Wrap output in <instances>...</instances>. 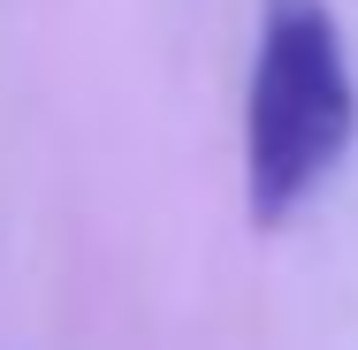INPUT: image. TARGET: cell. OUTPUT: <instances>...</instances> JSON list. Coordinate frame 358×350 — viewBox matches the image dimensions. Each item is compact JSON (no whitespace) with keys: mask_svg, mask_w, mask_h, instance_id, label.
I'll return each instance as SVG.
<instances>
[{"mask_svg":"<svg viewBox=\"0 0 358 350\" xmlns=\"http://www.w3.org/2000/svg\"><path fill=\"white\" fill-rule=\"evenodd\" d=\"M358 130V92L343 61V31L328 0H267L259 54L244 92V198L252 221L275 228L313 198V183L343 160Z\"/></svg>","mask_w":358,"mask_h":350,"instance_id":"6da1fadb","label":"cell"}]
</instances>
